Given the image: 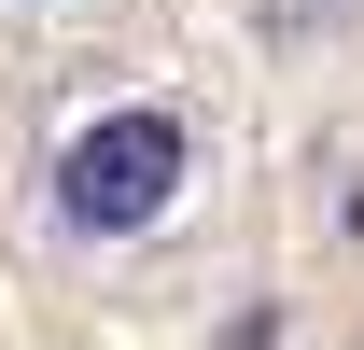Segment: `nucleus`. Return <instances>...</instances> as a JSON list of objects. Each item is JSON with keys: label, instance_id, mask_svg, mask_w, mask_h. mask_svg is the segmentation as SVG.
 Segmentation results:
<instances>
[{"label": "nucleus", "instance_id": "1", "mask_svg": "<svg viewBox=\"0 0 364 350\" xmlns=\"http://www.w3.org/2000/svg\"><path fill=\"white\" fill-rule=\"evenodd\" d=\"M182 182H196V127H182L168 98H112V112H85V127L56 140L43 224L70 253H127V238H154L182 211Z\"/></svg>", "mask_w": 364, "mask_h": 350}]
</instances>
